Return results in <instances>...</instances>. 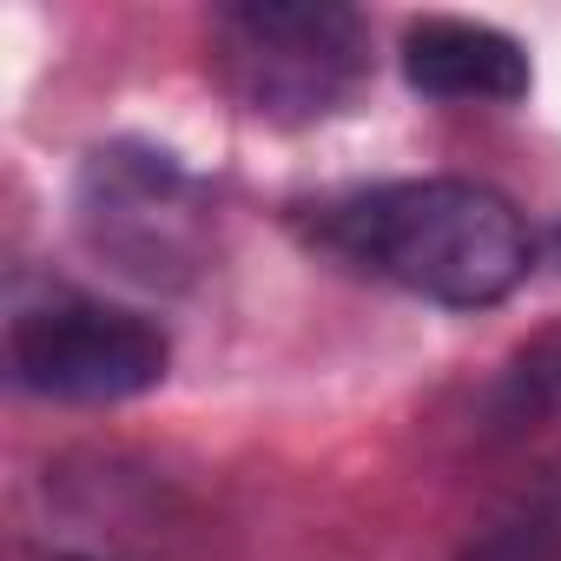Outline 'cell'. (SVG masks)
Masks as SVG:
<instances>
[{"label":"cell","instance_id":"cell-2","mask_svg":"<svg viewBox=\"0 0 561 561\" xmlns=\"http://www.w3.org/2000/svg\"><path fill=\"white\" fill-rule=\"evenodd\" d=\"M225 93L271 126H318L370 80V34L331 0H238L211 14Z\"/></svg>","mask_w":561,"mask_h":561},{"label":"cell","instance_id":"cell-7","mask_svg":"<svg viewBox=\"0 0 561 561\" xmlns=\"http://www.w3.org/2000/svg\"><path fill=\"white\" fill-rule=\"evenodd\" d=\"M495 410L508 423H541V416H561V324H548L541 337H528L502 377H495Z\"/></svg>","mask_w":561,"mask_h":561},{"label":"cell","instance_id":"cell-1","mask_svg":"<svg viewBox=\"0 0 561 561\" xmlns=\"http://www.w3.org/2000/svg\"><path fill=\"white\" fill-rule=\"evenodd\" d=\"M311 238L331 257L443 311L502 305L535 264L522 211L476 179H397L331 198L311 218Z\"/></svg>","mask_w":561,"mask_h":561},{"label":"cell","instance_id":"cell-4","mask_svg":"<svg viewBox=\"0 0 561 561\" xmlns=\"http://www.w3.org/2000/svg\"><path fill=\"white\" fill-rule=\"evenodd\" d=\"M165 364L172 344L159 324L80 291H47L8 318V370L47 403H126L159 390Z\"/></svg>","mask_w":561,"mask_h":561},{"label":"cell","instance_id":"cell-3","mask_svg":"<svg viewBox=\"0 0 561 561\" xmlns=\"http://www.w3.org/2000/svg\"><path fill=\"white\" fill-rule=\"evenodd\" d=\"M80 244L126 285L179 291L205 271L211 251V198L205 185L159 146L113 139L93 146L73 179Z\"/></svg>","mask_w":561,"mask_h":561},{"label":"cell","instance_id":"cell-5","mask_svg":"<svg viewBox=\"0 0 561 561\" xmlns=\"http://www.w3.org/2000/svg\"><path fill=\"white\" fill-rule=\"evenodd\" d=\"M403 80L443 106H515L535 73L515 34L462 14H430L403 34Z\"/></svg>","mask_w":561,"mask_h":561},{"label":"cell","instance_id":"cell-6","mask_svg":"<svg viewBox=\"0 0 561 561\" xmlns=\"http://www.w3.org/2000/svg\"><path fill=\"white\" fill-rule=\"evenodd\" d=\"M462 561H561V462L535 469L462 548Z\"/></svg>","mask_w":561,"mask_h":561}]
</instances>
